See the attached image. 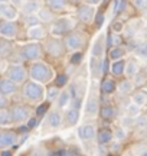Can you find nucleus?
<instances>
[{
    "mask_svg": "<svg viewBox=\"0 0 147 156\" xmlns=\"http://www.w3.org/2000/svg\"><path fill=\"white\" fill-rule=\"evenodd\" d=\"M30 77L33 81H38V83H46L49 81L52 77V69L45 64H40V62H36L30 67Z\"/></svg>",
    "mask_w": 147,
    "mask_h": 156,
    "instance_id": "1",
    "label": "nucleus"
},
{
    "mask_svg": "<svg viewBox=\"0 0 147 156\" xmlns=\"http://www.w3.org/2000/svg\"><path fill=\"white\" fill-rule=\"evenodd\" d=\"M25 95L32 101L40 100V98L43 97V87H42L40 84H38L36 81L28 83L26 87H25Z\"/></svg>",
    "mask_w": 147,
    "mask_h": 156,
    "instance_id": "2",
    "label": "nucleus"
},
{
    "mask_svg": "<svg viewBox=\"0 0 147 156\" xmlns=\"http://www.w3.org/2000/svg\"><path fill=\"white\" fill-rule=\"evenodd\" d=\"M20 54L25 59H29V61L38 59L40 56V46L38 44H28L22 48Z\"/></svg>",
    "mask_w": 147,
    "mask_h": 156,
    "instance_id": "3",
    "label": "nucleus"
},
{
    "mask_svg": "<svg viewBox=\"0 0 147 156\" xmlns=\"http://www.w3.org/2000/svg\"><path fill=\"white\" fill-rule=\"evenodd\" d=\"M72 20H69V19H59L58 22L53 23V26H52V34L55 35V36H59V35L65 34V32H68L69 29L72 28Z\"/></svg>",
    "mask_w": 147,
    "mask_h": 156,
    "instance_id": "4",
    "label": "nucleus"
},
{
    "mask_svg": "<svg viewBox=\"0 0 147 156\" xmlns=\"http://www.w3.org/2000/svg\"><path fill=\"white\" fill-rule=\"evenodd\" d=\"M7 78L13 80L15 83H20V81H23L26 78V71L20 65H12L7 69Z\"/></svg>",
    "mask_w": 147,
    "mask_h": 156,
    "instance_id": "5",
    "label": "nucleus"
},
{
    "mask_svg": "<svg viewBox=\"0 0 147 156\" xmlns=\"http://www.w3.org/2000/svg\"><path fill=\"white\" fill-rule=\"evenodd\" d=\"M65 44H67V48L71 51H78L81 49V46L84 45V39L79 34H71L67 36L65 39Z\"/></svg>",
    "mask_w": 147,
    "mask_h": 156,
    "instance_id": "6",
    "label": "nucleus"
},
{
    "mask_svg": "<svg viewBox=\"0 0 147 156\" xmlns=\"http://www.w3.org/2000/svg\"><path fill=\"white\" fill-rule=\"evenodd\" d=\"M94 15H95V10L90 5H84L78 9V17L82 22H91L94 19Z\"/></svg>",
    "mask_w": 147,
    "mask_h": 156,
    "instance_id": "7",
    "label": "nucleus"
},
{
    "mask_svg": "<svg viewBox=\"0 0 147 156\" xmlns=\"http://www.w3.org/2000/svg\"><path fill=\"white\" fill-rule=\"evenodd\" d=\"M12 119H13V122H25V120H28L29 119V110L26 107H22V106H16L13 107V110H12Z\"/></svg>",
    "mask_w": 147,
    "mask_h": 156,
    "instance_id": "8",
    "label": "nucleus"
},
{
    "mask_svg": "<svg viewBox=\"0 0 147 156\" xmlns=\"http://www.w3.org/2000/svg\"><path fill=\"white\" fill-rule=\"evenodd\" d=\"M17 143V136L13 132H3L0 134V146L5 149L7 146H13Z\"/></svg>",
    "mask_w": 147,
    "mask_h": 156,
    "instance_id": "9",
    "label": "nucleus"
},
{
    "mask_svg": "<svg viewBox=\"0 0 147 156\" xmlns=\"http://www.w3.org/2000/svg\"><path fill=\"white\" fill-rule=\"evenodd\" d=\"M16 25L12 23V20H7V22H3L0 25V34L5 38H13L16 35Z\"/></svg>",
    "mask_w": 147,
    "mask_h": 156,
    "instance_id": "10",
    "label": "nucleus"
},
{
    "mask_svg": "<svg viewBox=\"0 0 147 156\" xmlns=\"http://www.w3.org/2000/svg\"><path fill=\"white\" fill-rule=\"evenodd\" d=\"M78 136L81 140H90L95 136V129L92 124H84L78 129Z\"/></svg>",
    "mask_w": 147,
    "mask_h": 156,
    "instance_id": "11",
    "label": "nucleus"
},
{
    "mask_svg": "<svg viewBox=\"0 0 147 156\" xmlns=\"http://www.w3.org/2000/svg\"><path fill=\"white\" fill-rule=\"evenodd\" d=\"M0 91H2L3 95L15 93V91H16V84H15V81L10 80V78H3V80L0 81Z\"/></svg>",
    "mask_w": 147,
    "mask_h": 156,
    "instance_id": "12",
    "label": "nucleus"
},
{
    "mask_svg": "<svg viewBox=\"0 0 147 156\" xmlns=\"http://www.w3.org/2000/svg\"><path fill=\"white\" fill-rule=\"evenodd\" d=\"M0 13L2 16L7 19V20H15L17 17V10L15 7H12L10 5H6V3H2L0 5Z\"/></svg>",
    "mask_w": 147,
    "mask_h": 156,
    "instance_id": "13",
    "label": "nucleus"
},
{
    "mask_svg": "<svg viewBox=\"0 0 147 156\" xmlns=\"http://www.w3.org/2000/svg\"><path fill=\"white\" fill-rule=\"evenodd\" d=\"M46 48H48V52L53 56H59L61 54H62V45H61V42H59L58 39H52V41H49L48 45H46Z\"/></svg>",
    "mask_w": 147,
    "mask_h": 156,
    "instance_id": "14",
    "label": "nucleus"
},
{
    "mask_svg": "<svg viewBox=\"0 0 147 156\" xmlns=\"http://www.w3.org/2000/svg\"><path fill=\"white\" fill-rule=\"evenodd\" d=\"M39 2L38 0H28L25 5L22 6V10L26 13V15H33L35 12L39 10Z\"/></svg>",
    "mask_w": 147,
    "mask_h": 156,
    "instance_id": "15",
    "label": "nucleus"
},
{
    "mask_svg": "<svg viewBox=\"0 0 147 156\" xmlns=\"http://www.w3.org/2000/svg\"><path fill=\"white\" fill-rule=\"evenodd\" d=\"M28 35L30 39H42L45 36V29L38 26V25H35V26H30Z\"/></svg>",
    "mask_w": 147,
    "mask_h": 156,
    "instance_id": "16",
    "label": "nucleus"
},
{
    "mask_svg": "<svg viewBox=\"0 0 147 156\" xmlns=\"http://www.w3.org/2000/svg\"><path fill=\"white\" fill-rule=\"evenodd\" d=\"M48 123L51 127H59L61 123H62V117L58 112H51L48 116Z\"/></svg>",
    "mask_w": 147,
    "mask_h": 156,
    "instance_id": "17",
    "label": "nucleus"
},
{
    "mask_svg": "<svg viewBox=\"0 0 147 156\" xmlns=\"http://www.w3.org/2000/svg\"><path fill=\"white\" fill-rule=\"evenodd\" d=\"M79 119V112H78V108H69L68 112H67V122H68V124H75L77 123V120Z\"/></svg>",
    "mask_w": 147,
    "mask_h": 156,
    "instance_id": "18",
    "label": "nucleus"
},
{
    "mask_svg": "<svg viewBox=\"0 0 147 156\" xmlns=\"http://www.w3.org/2000/svg\"><path fill=\"white\" fill-rule=\"evenodd\" d=\"M91 73H92V75L94 77H100V74L102 73L101 71V61H98L95 56L91 59Z\"/></svg>",
    "mask_w": 147,
    "mask_h": 156,
    "instance_id": "19",
    "label": "nucleus"
},
{
    "mask_svg": "<svg viewBox=\"0 0 147 156\" xmlns=\"http://www.w3.org/2000/svg\"><path fill=\"white\" fill-rule=\"evenodd\" d=\"M111 71H113L114 75H121V74L125 71V64H124V61H121V59L115 61L113 64V67H111Z\"/></svg>",
    "mask_w": 147,
    "mask_h": 156,
    "instance_id": "20",
    "label": "nucleus"
},
{
    "mask_svg": "<svg viewBox=\"0 0 147 156\" xmlns=\"http://www.w3.org/2000/svg\"><path fill=\"white\" fill-rule=\"evenodd\" d=\"M12 122V113L7 112L6 108H2L0 110V124L2 126H7V124H10Z\"/></svg>",
    "mask_w": 147,
    "mask_h": 156,
    "instance_id": "21",
    "label": "nucleus"
},
{
    "mask_svg": "<svg viewBox=\"0 0 147 156\" xmlns=\"http://www.w3.org/2000/svg\"><path fill=\"white\" fill-rule=\"evenodd\" d=\"M137 71H138V67H137V64L134 61H130L127 62V65H125V71L124 73L128 75V77H134L137 75Z\"/></svg>",
    "mask_w": 147,
    "mask_h": 156,
    "instance_id": "22",
    "label": "nucleus"
},
{
    "mask_svg": "<svg viewBox=\"0 0 147 156\" xmlns=\"http://www.w3.org/2000/svg\"><path fill=\"white\" fill-rule=\"evenodd\" d=\"M48 5L53 10H62L67 5V0H48Z\"/></svg>",
    "mask_w": 147,
    "mask_h": 156,
    "instance_id": "23",
    "label": "nucleus"
},
{
    "mask_svg": "<svg viewBox=\"0 0 147 156\" xmlns=\"http://www.w3.org/2000/svg\"><path fill=\"white\" fill-rule=\"evenodd\" d=\"M69 100H71V94H69L68 91H62V93L59 94V97H58V106L65 107L69 103Z\"/></svg>",
    "mask_w": 147,
    "mask_h": 156,
    "instance_id": "24",
    "label": "nucleus"
},
{
    "mask_svg": "<svg viewBox=\"0 0 147 156\" xmlns=\"http://www.w3.org/2000/svg\"><path fill=\"white\" fill-rule=\"evenodd\" d=\"M111 139H113V134L110 130H101L98 133V142L100 143H108Z\"/></svg>",
    "mask_w": 147,
    "mask_h": 156,
    "instance_id": "25",
    "label": "nucleus"
},
{
    "mask_svg": "<svg viewBox=\"0 0 147 156\" xmlns=\"http://www.w3.org/2000/svg\"><path fill=\"white\" fill-rule=\"evenodd\" d=\"M98 112V101L95 98H91L88 101V104H87V113L88 114H95Z\"/></svg>",
    "mask_w": 147,
    "mask_h": 156,
    "instance_id": "26",
    "label": "nucleus"
},
{
    "mask_svg": "<svg viewBox=\"0 0 147 156\" xmlns=\"http://www.w3.org/2000/svg\"><path fill=\"white\" fill-rule=\"evenodd\" d=\"M147 101V97L146 94H143V93H136V94L133 95V103H136L137 106H144Z\"/></svg>",
    "mask_w": 147,
    "mask_h": 156,
    "instance_id": "27",
    "label": "nucleus"
},
{
    "mask_svg": "<svg viewBox=\"0 0 147 156\" xmlns=\"http://www.w3.org/2000/svg\"><path fill=\"white\" fill-rule=\"evenodd\" d=\"M102 93H113L114 88H115V84L111 81V80H104V83L101 84Z\"/></svg>",
    "mask_w": 147,
    "mask_h": 156,
    "instance_id": "28",
    "label": "nucleus"
},
{
    "mask_svg": "<svg viewBox=\"0 0 147 156\" xmlns=\"http://www.w3.org/2000/svg\"><path fill=\"white\" fill-rule=\"evenodd\" d=\"M102 51H104V48H102V38H100L95 44H94V46H92V55L94 56L101 55Z\"/></svg>",
    "mask_w": 147,
    "mask_h": 156,
    "instance_id": "29",
    "label": "nucleus"
},
{
    "mask_svg": "<svg viewBox=\"0 0 147 156\" xmlns=\"http://www.w3.org/2000/svg\"><path fill=\"white\" fill-rule=\"evenodd\" d=\"M114 116V108L110 106H105L101 108V117L102 119H105V120H108V119H113Z\"/></svg>",
    "mask_w": 147,
    "mask_h": 156,
    "instance_id": "30",
    "label": "nucleus"
},
{
    "mask_svg": "<svg viewBox=\"0 0 147 156\" xmlns=\"http://www.w3.org/2000/svg\"><path fill=\"white\" fill-rule=\"evenodd\" d=\"M39 19L42 22H51L52 19H53V16H52V13L49 10L42 9V10H39Z\"/></svg>",
    "mask_w": 147,
    "mask_h": 156,
    "instance_id": "31",
    "label": "nucleus"
},
{
    "mask_svg": "<svg viewBox=\"0 0 147 156\" xmlns=\"http://www.w3.org/2000/svg\"><path fill=\"white\" fill-rule=\"evenodd\" d=\"M124 55V51L121 49V48H114L111 52H110V58L113 59V61H118L121 59V56Z\"/></svg>",
    "mask_w": 147,
    "mask_h": 156,
    "instance_id": "32",
    "label": "nucleus"
},
{
    "mask_svg": "<svg viewBox=\"0 0 147 156\" xmlns=\"http://www.w3.org/2000/svg\"><path fill=\"white\" fill-rule=\"evenodd\" d=\"M118 88H120V91H121V93H130L131 90H133V83L125 80V81H123V83H120Z\"/></svg>",
    "mask_w": 147,
    "mask_h": 156,
    "instance_id": "33",
    "label": "nucleus"
},
{
    "mask_svg": "<svg viewBox=\"0 0 147 156\" xmlns=\"http://www.w3.org/2000/svg\"><path fill=\"white\" fill-rule=\"evenodd\" d=\"M46 97H48V100H49V101L55 100L56 97H59V93H58V87H52V88L48 90V93H46Z\"/></svg>",
    "mask_w": 147,
    "mask_h": 156,
    "instance_id": "34",
    "label": "nucleus"
},
{
    "mask_svg": "<svg viewBox=\"0 0 147 156\" xmlns=\"http://www.w3.org/2000/svg\"><path fill=\"white\" fill-rule=\"evenodd\" d=\"M138 107L140 106H137L136 103H131L130 106H127V114H128V116H137V114H138V110H140Z\"/></svg>",
    "mask_w": 147,
    "mask_h": 156,
    "instance_id": "35",
    "label": "nucleus"
},
{
    "mask_svg": "<svg viewBox=\"0 0 147 156\" xmlns=\"http://www.w3.org/2000/svg\"><path fill=\"white\" fill-rule=\"evenodd\" d=\"M137 55L143 56V58H147V42H143V44L138 45V48H137Z\"/></svg>",
    "mask_w": 147,
    "mask_h": 156,
    "instance_id": "36",
    "label": "nucleus"
},
{
    "mask_svg": "<svg viewBox=\"0 0 147 156\" xmlns=\"http://www.w3.org/2000/svg\"><path fill=\"white\" fill-rule=\"evenodd\" d=\"M40 19H38V17H35L33 15H29L28 19H26V22H28V25H30V26H35L36 23L39 22Z\"/></svg>",
    "mask_w": 147,
    "mask_h": 156,
    "instance_id": "37",
    "label": "nucleus"
},
{
    "mask_svg": "<svg viewBox=\"0 0 147 156\" xmlns=\"http://www.w3.org/2000/svg\"><path fill=\"white\" fill-rule=\"evenodd\" d=\"M124 137H125V130L124 129H117V130H115V139L123 140Z\"/></svg>",
    "mask_w": 147,
    "mask_h": 156,
    "instance_id": "38",
    "label": "nucleus"
},
{
    "mask_svg": "<svg viewBox=\"0 0 147 156\" xmlns=\"http://www.w3.org/2000/svg\"><path fill=\"white\" fill-rule=\"evenodd\" d=\"M65 84H67V77H65V75H59V77L56 78V85L58 87H62Z\"/></svg>",
    "mask_w": 147,
    "mask_h": 156,
    "instance_id": "39",
    "label": "nucleus"
},
{
    "mask_svg": "<svg viewBox=\"0 0 147 156\" xmlns=\"http://www.w3.org/2000/svg\"><path fill=\"white\" fill-rule=\"evenodd\" d=\"M146 3H147L146 0H134V6H136L137 9H140V10L146 7Z\"/></svg>",
    "mask_w": 147,
    "mask_h": 156,
    "instance_id": "40",
    "label": "nucleus"
},
{
    "mask_svg": "<svg viewBox=\"0 0 147 156\" xmlns=\"http://www.w3.org/2000/svg\"><path fill=\"white\" fill-rule=\"evenodd\" d=\"M81 59H82V54H81V52H78V54H75V55L72 56L71 62H72V64H78V62L81 61Z\"/></svg>",
    "mask_w": 147,
    "mask_h": 156,
    "instance_id": "41",
    "label": "nucleus"
},
{
    "mask_svg": "<svg viewBox=\"0 0 147 156\" xmlns=\"http://www.w3.org/2000/svg\"><path fill=\"white\" fill-rule=\"evenodd\" d=\"M46 110H48V104L45 103V104H42V106H40L39 108H38V112H36V113H38L39 116H42V114H43V113H45Z\"/></svg>",
    "mask_w": 147,
    "mask_h": 156,
    "instance_id": "42",
    "label": "nucleus"
},
{
    "mask_svg": "<svg viewBox=\"0 0 147 156\" xmlns=\"http://www.w3.org/2000/svg\"><path fill=\"white\" fill-rule=\"evenodd\" d=\"M137 124H138V126H146L147 119L146 117H138V119H137Z\"/></svg>",
    "mask_w": 147,
    "mask_h": 156,
    "instance_id": "43",
    "label": "nucleus"
},
{
    "mask_svg": "<svg viewBox=\"0 0 147 156\" xmlns=\"http://www.w3.org/2000/svg\"><path fill=\"white\" fill-rule=\"evenodd\" d=\"M113 29H114V32H121V29H123V25H121L120 22L114 23V25H113Z\"/></svg>",
    "mask_w": 147,
    "mask_h": 156,
    "instance_id": "44",
    "label": "nucleus"
},
{
    "mask_svg": "<svg viewBox=\"0 0 147 156\" xmlns=\"http://www.w3.org/2000/svg\"><path fill=\"white\" fill-rule=\"evenodd\" d=\"M33 156H46V152L40 151V149H38V151L33 152Z\"/></svg>",
    "mask_w": 147,
    "mask_h": 156,
    "instance_id": "45",
    "label": "nucleus"
},
{
    "mask_svg": "<svg viewBox=\"0 0 147 156\" xmlns=\"http://www.w3.org/2000/svg\"><path fill=\"white\" fill-rule=\"evenodd\" d=\"M101 71L104 74L107 73V61H105V59H104V61H101Z\"/></svg>",
    "mask_w": 147,
    "mask_h": 156,
    "instance_id": "46",
    "label": "nucleus"
},
{
    "mask_svg": "<svg viewBox=\"0 0 147 156\" xmlns=\"http://www.w3.org/2000/svg\"><path fill=\"white\" fill-rule=\"evenodd\" d=\"M0 100H2V103H0V108H6V97L3 95V97H0Z\"/></svg>",
    "mask_w": 147,
    "mask_h": 156,
    "instance_id": "47",
    "label": "nucleus"
},
{
    "mask_svg": "<svg viewBox=\"0 0 147 156\" xmlns=\"http://www.w3.org/2000/svg\"><path fill=\"white\" fill-rule=\"evenodd\" d=\"M102 20H104V16H102V13H98V15H97V23H98V25H101Z\"/></svg>",
    "mask_w": 147,
    "mask_h": 156,
    "instance_id": "48",
    "label": "nucleus"
},
{
    "mask_svg": "<svg viewBox=\"0 0 147 156\" xmlns=\"http://www.w3.org/2000/svg\"><path fill=\"white\" fill-rule=\"evenodd\" d=\"M136 83L137 84H143L144 83V77H142V75H136Z\"/></svg>",
    "mask_w": 147,
    "mask_h": 156,
    "instance_id": "49",
    "label": "nucleus"
},
{
    "mask_svg": "<svg viewBox=\"0 0 147 156\" xmlns=\"http://www.w3.org/2000/svg\"><path fill=\"white\" fill-rule=\"evenodd\" d=\"M12 5H16V6H23V0H12Z\"/></svg>",
    "mask_w": 147,
    "mask_h": 156,
    "instance_id": "50",
    "label": "nucleus"
},
{
    "mask_svg": "<svg viewBox=\"0 0 147 156\" xmlns=\"http://www.w3.org/2000/svg\"><path fill=\"white\" fill-rule=\"evenodd\" d=\"M33 126H36V119H30L28 123V127H33Z\"/></svg>",
    "mask_w": 147,
    "mask_h": 156,
    "instance_id": "51",
    "label": "nucleus"
},
{
    "mask_svg": "<svg viewBox=\"0 0 147 156\" xmlns=\"http://www.w3.org/2000/svg\"><path fill=\"white\" fill-rule=\"evenodd\" d=\"M111 39H113V41H111V42H113L114 45L120 44V38H118V36H113V38H111Z\"/></svg>",
    "mask_w": 147,
    "mask_h": 156,
    "instance_id": "52",
    "label": "nucleus"
},
{
    "mask_svg": "<svg viewBox=\"0 0 147 156\" xmlns=\"http://www.w3.org/2000/svg\"><path fill=\"white\" fill-rule=\"evenodd\" d=\"M2 156H12V152L10 151H2Z\"/></svg>",
    "mask_w": 147,
    "mask_h": 156,
    "instance_id": "53",
    "label": "nucleus"
},
{
    "mask_svg": "<svg viewBox=\"0 0 147 156\" xmlns=\"http://www.w3.org/2000/svg\"><path fill=\"white\" fill-rule=\"evenodd\" d=\"M118 149H120V145H118V143H114V145L113 146H111V151H118Z\"/></svg>",
    "mask_w": 147,
    "mask_h": 156,
    "instance_id": "54",
    "label": "nucleus"
},
{
    "mask_svg": "<svg viewBox=\"0 0 147 156\" xmlns=\"http://www.w3.org/2000/svg\"><path fill=\"white\" fill-rule=\"evenodd\" d=\"M61 156H75L74 153H71V152H62V155Z\"/></svg>",
    "mask_w": 147,
    "mask_h": 156,
    "instance_id": "55",
    "label": "nucleus"
},
{
    "mask_svg": "<svg viewBox=\"0 0 147 156\" xmlns=\"http://www.w3.org/2000/svg\"><path fill=\"white\" fill-rule=\"evenodd\" d=\"M138 156H147V149H144V151L140 152V155H138Z\"/></svg>",
    "mask_w": 147,
    "mask_h": 156,
    "instance_id": "56",
    "label": "nucleus"
},
{
    "mask_svg": "<svg viewBox=\"0 0 147 156\" xmlns=\"http://www.w3.org/2000/svg\"><path fill=\"white\" fill-rule=\"evenodd\" d=\"M87 2H88V3H92V5H95V3H98L100 0H87Z\"/></svg>",
    "mask_w": 147,
    "mask_h": 156,
    "instance_id": "57",
    "label": "nucleus"
},
{
    "mask_svg": "<svg viewBox=\"0 0 147 156\" xmlns=\"http://www.w3.org/2000/svg\"><path fill=\"white\" fill-rule=\"evenodd\" d=\"M0 2H2V3H6V0H0Z\"/></svg>",
    "mask_w": 147,
    "mask_h": 156,
    "instance_id": "58",
    "label": "nucleus"
},
{
    "mask_svg": "<svg viewBox=\"0 0 147 156\" xmlns=\"http://www.w3.org/2000/svg\"><path fill=\"white\" fill-rule=\"evenodd\" d=\"M146 119H147V116H146Z\"/></svg>",
    "mask_w": 147,
    "mask_h": 156,
    "instance_id": "59",
    "label": "nucleus"
}]
</instances>
